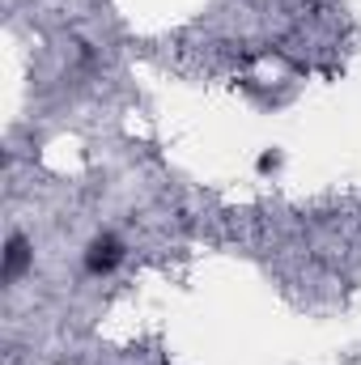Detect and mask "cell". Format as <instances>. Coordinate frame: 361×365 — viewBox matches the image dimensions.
I'll use <instances>...</instances> for the list:
<instances>
[{"label": "cell", "mask_w": 361, "mask_h": 365, "mask_svg": "<svg viewBox=\"0 0 361 365\" xmlns=\"http://www.w3.org/2000/svg\"><path fill=\"white\" fill-rule=\"evenodd\" d=\"M119 259H123V242H119L115 234H102V238H93L90 251H86V272L106 276Z\"/></svg>", "instance_id": "1"}, {"label": "cell", "mask_w": 361, "mask_h": 365, "mask_svg": "<svg viewBox=\"0 0 361 365\" xmlns=\"http://www.w3.org/2000/svg\"><path fill=\"white\" fill-rule=\"evenodd\" d=\"M26 264H30V242H26L21 234H13V238H9V251H4V280H9V284L21 280Z\"/></svg>", "instance_id": "2"}]
</instances>
